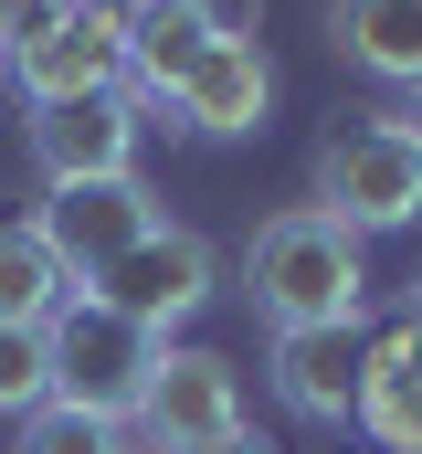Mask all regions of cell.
Masks as SVG:
<instances>
[{"mask_svg": "<svg viewBox=\"0 0 422 454\" xmlns=\"http://www.w3.org/2000/svg\"><path fill=\"white\" fill-rule=\"evenodd\" d=\"M243 275H254V307H264L275 328H348L359 296H370L359 232L338 223V212H316V201H296V212H275V223L254 232Z\"/></svg>", "mask_w": 422, "mask_h": 454, "instance_id": "1", "label": "cell"}, {"mask_svg": "<svg viewBox=\"0 0 422 454\" xmlns=\"http://www.w3.org/2000/svg\"><path fill=\"white\" fill-rule=\"evenodd\" d=\"M316 212H338L348 232L422 223V137L402 116H370V127L327 137V159H316Z\"/></svg>", "mask_w": 422, "mask_h": 454, "instance_id": "2", "label": "cell"}, {"mask_svg": "<svg viewBox=\"0 0 422 454\" xmlns=\"http://www.w3.org/2000/svg\"><path fill=\"white\" fill-rule=\"evenodd\" d=\"M159 348L169 339L127 328L96 296H74V307L53 317V402H74V412H96V423H127L137 391H148V370H159Z\"/></svg>", "mask_w": 422, "mask_h": 454, "instance_id": "3", "label": "cell"}, {"mask_svg": "<svg viewBox=\"0 0 422 454\" xmlns=\"http://www.w3.org/2000/svg\"><path fill=\"white\" fill-rule=\"evenodd\" d=\"M127 423H137V454H201L222 434H243V380L222 348H159Z\"/></svg>", "mask_w": 422, "mask_h": 454, "instance_id": "4", "label": "cell"}, {"mask_svg": "<svg viewBox=\"0 0 422 454\" xmlns=\"http://www.w3.org/2000/svg\"><path fill=\"white\" fill-rule=\"evenodd\" d=\"M211 275H222V264H211V243H201V232L159 223L148 243H137V254H116V264H106L85 296H96V307H116L127 328L169 339V328H180L191 307H211Z\"/></svg>", "mask_w": 422, "mask_h": 454, "instance_id": "5", "label": "cell"}, {"mask_svg": "<svg viewBox=\"0 0 422 454\" xmlns=\"http://www.w3.org/2000/svg\"><path fill=\"white\" fill-rule=\"evenodd\" d=\"M43 243H53V264L74 275V296L96 286L116 254H137L148 232H159V212H148V191L137 180H53V201H43Z\"/></svg>", "mask_w": 422, "mask_h": 454, "instance_id": "6", "label": "cell"}, {"mask_svg": "<svg viewBox=\"0 0 422 454\" xmlns=\"http://www.w3.org/2000/svg\"><path fill=\"white\" fill-rule=\"evenodd\" d=\"M11 74H21V96H32V106L116 96V85H127V11H116V0H74V11H64V21L11 64Z\"/></svg>", "mask_w": 422, "mask_h": 454, "instance_id": "7", "label": "cell"}, {"mask_svg": "<svg viewBox=\"0 0 422 454\" xmlns=\"http://www.w3.org/2000/svg\"><path fill=\"white\" fill-rule=\"evenodd\" d=\"M32 159L43 180H137V106L116 96H74V106H32Z\"/></svg>", "mask_w": 422, "mask_h": 454, "instance_id": "8", "label": "cell"}, {"mask_svg": "<svg viewBox=\"0 0 422 454\" xmlns=\"http://www.w3.org/2000/svg\"><path fill=\"white\" fill-rule=\"evenodd\" d=\"M348 423L380 454H422V307L359 348V412Z\"/></svg>", "mask_w": 422, "mask_h": 454, "instance_id": "9", "label": "cell"}, {"mask_svg": "<svg viewBox=\"0 0 422 454\" xmlns=\"http://www.w3.org/2000/svg\"><path fill=\"white\" fill-rule=\"evenodd\" d=\"M180 127H201V137H254L264 127V106H275V74H264V53L243 43V32H222L201 64L180 74Z\"/></svg>", "mask_w": 422, "mask_h": 454, "instance_id": "10", "label": "cell"}, {"mask_svg": "<svg viewBox=\"0 0 422 454\" xmlns=\"http://www.w3.org/2000/svg\"><path fill=\"white\" fill-rule=\"evenodd\" d=\"M211 43H222V11L211 0H127V74L169 106L180 96V74L201 64Z\"/></svg>", "mask_w": 422, "mask_h": 454, "instance_id": "11", "label": "cell"}, {"mask_svg": "<svg viewBox=\"0 0 422 454\" xmlns=\"http://www.w3.org/2000/svg\"><path fill=\"white\" fill-rule=\"evenodd\" d=\"M275 391L307 423H348L359 412V348H348V328H275Z\"/></svg>", "mask_w": 422, "mask_h": 454, "instance_id": "12", "label": "cell"}, {"mask_svg": "<svg viewBox=\"0 0 422 454\" xmlns=\"http://www.w3.org/2000/svg\"><path fill=\"white\" fill-rule=\"evenodd\" d=\"M327 43L380 85H422V0H327Z\"/></svg>", "mask_w": 422, "mask_h": 454, "instance_id": "13", "label": "cell"}, {"mask_svg": "<svg viewBox=\"0 0 422 454\" xmlns=\"http://www.w3.org/2000/svg\"><path fill=\"white\" fill-rule=\"evenodd\" d=\"M74 307V275L53 264V243L21 223V232H0V328H53Z\"/></svg>", "mask_w": 422, "mask_h": 454, "instance_id": "14", "label": "cell"}, {"mask_svg": "<svg viewBox=\"0 0 422 454\" xmlns=\"http://www.w3.org/2000/svg\"><path fill=\"white\" fill-rule=\"evenodd\" d=\"M53 402V328H0V412H43Z\"/></svg>", "mask_w": 422, "mask_h": 454, "instance_id": "15", "label": "cell"}, {"mask_svg": "<svg viewBox=\"0 0 422 454\" xmlns=\"http://www.w3.org/2000/svg\"><path fill=\"white\" fill-rule=\"evenodd\" d=\"M21 454H137V444H127V423H96V412H74V402H43V412L21 423Z\"/></svg>", "mask_w": 422, "mask_h": 454, "instance_id": "16", "label": "cell"}, {"mask_svg": "<svg viewBox=\"0 0 422 454\" xmlns=\"http://www.w3.org/2000/svg\"><path fill=\"white\" fill-rule=\"evenodd\" d=\"M64 11H74V0H0V64H21V53H32Z\"/></svg>", "mask_w": 422, "mask_h": 454, "instance_id": "17", "label": "cell"}, {"mask_svg": "<svg viewBox=\"0 0 422 454\" xmlns=\"http://www.w3.org/2000/svg\"><path fill=\"white\" fill-rule=\"evenodd\" d=\"M201 454H264V444H254V434H222V444H201Z\"/></svg>", "mask_w": 422, "mask_h": 454, "instance_id": "18", "label": "cell"}, {"mask_svg": "<svg viewBox=\"0 0 422 454\" xmlns=\"http://www.w3.org/2000/svg\"><path fill=\"white\" fill-rule=\"evenodd\" d=\"M402 127H412V137H422V85H412V106H402Z\"/></svg>", "mask_w": 422, "mask_h": 454, "instance_id": "19", "label": "cell"}]
</instances>
